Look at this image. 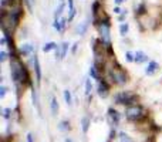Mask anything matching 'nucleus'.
<instances>
[{
    "label": "nucleus",
    "instance_id": "obj_31",
    "mask_svg": "<svg viewBox=\"0 0 162 142\" xmlns=\"http://www.w3.org/2000/svg\"><path fill=\"white\" fill-rule=\"evenodd\" d=\"M6 60H7V53H6V51H2V53H0V61L4 63Z\"/></svg>",
    "mask_w": 162,
    "mask_h": 142
},
{
    "label": "nucleus",
    "instance_id": "obj_22",
    "mask_svg": "<svg viewBox=\"0 0 162 142\" xmlns=\"http://www.w3.org/2000/svg\"><path fill=\"white\" fill-rule=\"evenodd\" d=\"M32 99H33V104L34 107H37L38 108V97H37V90L32 85Z\"/></svg>",
    "mask_w": 162,
    "mask_h": 142
},
{
    "label": "nucleus",
    "instance_id": "obj_14",
    "mask_svg": "<svg viewBox=\"0 0 162 142\" xmlns=\"http://www.w3.org/2000/svg\"><path fill=\"white\" fill-rule=\"evenodd\" d=\"M58 129L60 131H63V132H67V131H70L71 129V126H70V121H67V120H63V121H60L58 122Z\"/></svg>",
    "mask_w": 162,
    "mask_h": 142
},
{
    "label": "nucleus",
    "instance_id": "obj_11",
    "mask_svg": "<svg viewBox=\"0 0 162 142\" xmlns=\"http://www.w3.org/2000/svg\"><path fill=\"white\" fill-rule=\"evenodd\" d=\"M88 24H90V20L87 19L86 22H82L81 24H78V26L76 27V33L80 34V36H82V34L87 31V28H88Z\"/></svg>",
    "mask_w": 162,
    "mask_h": 142
},
{
    "label": "nucleus",
    "instance_id": "obj_6",
    "mask_svg": "<svg viewBox=\"0 0 162 142\" xmlns=\"http://www.w3.org/2000/svg\"><path fill=\"white\" fill-rule=\"evenodd\" d=\"M97 93L101 98H107L108 94H110V85L105 80H100L98 81V88H97Z\"/></svg>",
    "mask_w": 162,
    "mask_h": 142
},
{
    "label": "nucleus",
    "instance_id": "obj_13",
    "mask_svg": "<svg viewBox=\"0 0 162 142\" xmlns=\"http://www.w3.org/2000/svg\"><path fill=\"white\" fill-rule=\"evenodd\" d=\"M145 61H148V55L145 54V53H142V51H136L135 53V63H145Z\"/></svg>",
    "mask_w": 162,
    "mask_h": 142
},
{
    "label": "nucleus",
    "instance_id": "obj_19",
    "mask_svg": "<svg viewBox=\"0 0 162 142\" xmlns=\"http://www.w3.org/2000/svg\"><path fill=\"white\" fill-rule=\"evenodd\" d=\"M68 47H70V44L67 43V41H64V43L60 44V51H61V60L65 57V54H67V51H68Z\"/></svg>",
    "mask_w": 162,
    "mask_h": 142
},
{
    "label": "nucleus",
    "instance_id": "obj_36",
    "mask_svg": "<svg viewBox=\"0 0 162 142\" xmlns=\"http://www.w3.org/2000/svg\"><path fill=\"white\" fill-rule=\"evenodd\" d=\"M124 1H127V0H114V3H115L117 6H118V4H122Z\"/></svg>",
    "mask_w": 162,
    "mask_h": 142
},
{
    "label": "nucleus",
    "instance_id": "obj_34",
    "mask_svg": "<svg viewBox=\"0 0 162 142\" xmlns=\"http://www.w3.org/2000/svg\"><path fill=\"white\" fill-rule=\"evenodd\" d=\"M122 11H124V10H121L118 6H117V7H114V13H115V14H119V13H122Z\"/></svg>",
    "mask_w": 162,
    "mask_h": 142
},
{
    "label": "nucleus",
    "instance_id": "obj_10",
    "mask_svg": "<svg viewBox=\"0 0 162 142\" xmlns=\"http://www.w3.org/2000/svg\"><path fill=\"white\" fill-rule=\"evenodd\" d=\"M19 51H20V54L22 55H28L34 51V47H33L32 44H22L20 49H19Z\"/></svg>",
    "mask_w": 162,
    "mask_h": 142
},
{
    "label": "nucleus",
    "instance_id": "obj_29",
    "mask_svg": "<svg viewBox=\"0 0 162 142\" xmlns=\"http://www.w3.org/2000/svg\"><path fill=\"white\" fill-rule=\"evenodd\" d=\"M125 60L128 61V63H132V61H135V54H132L131 51H127V53H125Z\"/></svg>",
    "mask_w": 162,
    "mask_h": 142
},
{
    "label": "nucleus",
    "instance_id": "obj_1",
    "mask_svg": "<svg viewBox=\"0 0 162 142\" xmlns=\"http://www.w3.org/2000/svg\"><path fill=\"white\" fill-rule=\"evenodd\" d=\"M24 64L19 58H13L10 63V75L13 82L16 84L17 87H20V84H23L24 80Z\"/></svg>",
    "mask_w": 162,
    "mask_h": 142
},
{
    "label": "nucleus",
    "instance_id": "obj_21",
    "mask_svg": "<svg viewBox=\"0 0 162 142\" xmlns=\"http://www.w3.org/2000/svg\"><path fill=\"white\" fill-rule=\"evenodd\" d=\"M98 68L97 66L94 64V66L90 67V75H91V78H94V80H100V75H98Z\"/></svg>",
    "mask_w": 162,
    "mask_h": 142
},
{
    "label": "nucleus",
    "instance_id": "obj_25",
    "mask_svg": "<svg viewBox=\"0 0 162 142\" xmlns=\"http://www.w3.org/2000/svg\"><path fill=\"white\" fill-rule=\"evenodd\" d=\"M98 9H100V3H98V1H94V3H92V14H94V22L97 20Z\"/></svg>",
    "mask_w": 162,
    "mask_h": 142
},
{
    "label": "nucleus",
    "instance_id": "obj_32",
    "mask_svg": "<svg viewBox=\"0 0 162 142\" xmlns=\"http://www.w3.org/2000/svg\"><path fill=\"white\" fill-rule=\"evenodd\" d=\"M68 10H70V13L76 10L74 9V0H68Z\"/></svg>",
    "mask_w": 162,
    "mask_h": 142
},
{
    "label": "nucleus",
    "instance_id": "obj_24",
    "mask_svg": "<svg viewBox=\"0 0 162 142\" xmlns=\"http://www.w3.org/2000/svg\"><path fill=\"white\" fill-rule=\"evenodd\" d=\"M11 114H13L11 108H2V115H3V118H6V120H10Z\"/></svg>",
    "mask_w": 162,
    "mask_h": 142
},
{
    "label": "nucleus",
    "instance_id": "obj_2",
    "mask_svg": "<svg viewBox=\"0 0 162 142\" xmlns=\"http://www.w3.org/2000/svg\"><path fill=\"white\" fill-rule=\"evenodd\" d=\"M98 31H100V36H101V44H103L105 49L111 47V36H110V30H111V23H110V19H101L100 22L97 23Z\"/></svg>",
    "mask_w": 162,
    "mask_h": 142
},
{
    "label": "nucleus",
    "instance_id": "obj_37",
    "mask_svg": "<svg viewBox=\"0 0 162 142\" xmlns=\"http://www.w3.org/2000/svg\"><path fill=\"white\" fill-rule=\"evenodd\" d=\"M112 138H115V131L111 129V132H110V139H112Z\"/></svg>",
    "mask_w": 162,
    "mask_h": 142
},
{
    "label": "nucleus",
    "instance_id": "obj_16",
    "mask_svg": "<svg viewBox=\"0 0 162 142\" xmlns=\"http://www.w3.org/2000/svg\"><path fill=\"white\" fill-rule=\"evenodd\" d=\"M57 47H58V46L54 43V41H49V43H46L43 46V51H44V53H50L51 50H56Z\"/></svg>",
    "mask_w": 162,
    "mask_h": 142
},
{
    "label": "nucleus",
    "instance_id": "obj_20",
    "mask_svg": "<svg viewBox=\"0 0 162 142\" xmlns=\"http://www.w3.org/2000/svg\"><path fill=\"white\" fill-rule=\"evenodd\" d=\"M64 101L65 104L68 105H73V97H71V91L70 90H64Z\"/></svg>",
    "mask_w": 162,
    "mask_h": 142
},
{
    "label": "nucleus",
    "instance_id": "obj_7",
    "mask_svg": "<svg viewBox=\"0 0 162 142\" xmlns=\"http://www.w3.org/2000/svg\"><path fill=\"white\" fill-rule=\"evenodd\" d=\"M108 118H110V124L112 126H117L119 124V112L117 109L114 108L108 109Z\"/></svg>",
    "mask_w": 162,
    "mask_h": 142
},
{
    "label": "nucleus",
    "instance_id": "obj_8",
    "mask_svg": "<svg viewBox=\"0 0 162 142\" xmlns=\"http://www.w3.org/2000/svg\"><path fill=\"white\" fill-rule=\"evenodd\" d=\"M33 64H34V71H36V81L37 84L41 82V67H40V61L36 54L33 55Z\"/></svg>",
    "mask_w": 162,
    "mask_h": 142
},
{
    "label": "nucleus",
    "instance_id": "obj_27",
    "mask_svg": "<svg viewBox=\"0 0 162 142\" xmlns=\"http://www.w3.org/2000/svg\"><path fill=\"white\" fill-rule=\"evenodd\" d=\"M53 27L56 28L57 31H60V33H63V24H61V20H54Z\"/></svg>",
    "mask_w": 162,
    "mask_h": 142
},
{
    "label": "nucleus",
    "instance_id": "obj_15",
    "mask_svg": "<svg viewBox=\"0 0 162 142\" xmlns=\"http://www.w3.org/2000/svg\"><path fill=\"white\" fill-rule=\"evenodd\" d=\"M50 108H51V115L56 117L58 114V101L56 98H51V102H50Z\"/></svg>",
    "mask_w": 162,
    "mask_h": 142
},
{
    "label": "nucleus",
    "instance_id": "obj_5",
    "mask_svg": "<svg viewBox=\"0 0 162 142\" xmlns=\"http://www.w3.org/2000/svg\"><path fill=\"white\" fill-rule=\"evenodd\" d=\"M108 75L111 78V82L112 84H117V85H124L125 82L128 81V75L122 68H114V70L108 71Z\"/></svg>",
    "mask_w": 162,
    "mask_h": 142
},
{
    "label": "nucleus",
    "instance_id": "obj_17",
    "mask_svg": "<svg viewBox=\"0 0 162 142\" xmlns=\"http://www.w3.org/2000/svg\"><path fill=\"white\" fill-rule=\"evenodd\" d=\"M118 141L119 142H135L134 139H132L128 134H125V132H119L118 134Z\"/></svg>",
    "mask_w": 162,
    "mask_h": 142
},
{
    "label": "nucleus",
    "instance_id": "obj_40",
    "mask_svg": "<svg viewBox=\"0 0 162 142\" xmlns=\"http://www.w3.org/2000/svg\"><path fill=\"white\" fill-rule=\"evenodd\" d=\"M60 1H61V3H63V0H60Z\"/></svg>",
    "mask_w": 162,
    "mask_h": 142
},
{
    "label": "nucleus",
    "instance_id": "obj_26",
    "mask_svg": "<svg viewBox=\"0 0 162 142\" xmlns=\"http://www.w3.org/2000/svg\"><path fill=\"white\" fill-rule=\"evenodd\" d=\"M145 11H146V7H145V4L142 3V4H140L138 7H136V16H142V14H145Z\"/></svg>",
    "mask_w": 162,
    "mask_h": 142
},
{
    "label": "nucleus",
    "instance_id": "obj_35",
    "mask_svg": "<svg viewBox=\"0 0 162 142\" xmlns=\"http://www.w3.org/2000/svg\"><path fill=\"white\" fill-rule=\"evenodd\" d=\"M27 142H34V139H33V134H27Z\"/></svg>",
    "mask_w": 162,
    "mask_h": 142
},
{
    "label": "nucleus",
    "instance_id": "obj_23",
    "mask_svg": "<svg viewBox=\"0 0 162 142\" xmlns=\"http://www.w3.org/2000/svg\"><path fill=\"white\" fill-rule=\"evenodd\" d=\"M128 30H130V24H128V23H122V24L119 26V34H121V36H125V34L128 33Z\"/></svg>",
    "mask_w": 162,
    "mask_h": 142
},
{
    "label": "nucleus",
    "instance_id": "obj_28",
    "mask_svg": "<svg viewBox=\"0 0 162 142\" xmlns=\"http://www.w3.org/2000/svg\"><path fill=\"white\" fill-rule=\"evenodd\" d=\"M92 91V84H91V80H86V94L90 95Z\"/></svg>",
    "mask_w": 162,
    "mask_h": 142
},
{
    "label": "nucleus",
    "instance_id": "obj_3",
    "mask_svg": "<svg viewBox=\"0 0 162 142\" xmlns=\"http://www.w3.org/2000/svg\"><path fill=\"white\" fill-rule=\"evenodd\" d=\"M125 117L128 121H132V122H138V121L144 120L146 117L145 109L142 105H131V107H127L125 109Z\"/></svg>",
    "mask_w": 162,
    "mask_h": 142
},
{
    "label": "nucleus",
    "instance_id": "obj_4",
    "mask_svg": "<svg viewBox=\"0 0 162 142\" xmlns=\"http://www.w3.org/2000/svg\"><path fill=\"white\" fill-rule=\"evenodd\" d=\"M136 99H138V97L135 94L128 93V91H121V93L114 95V102L118 105H128V107H131V105H135L134 102Z\"/></svg>",
    "mask_w": 162,
    "mask_h": 142
},
{
    "label": "nucleus",
    "instance_id": "obj_30",
    "mask_svg": "<svg viewBox=\"0 0 162 142\" xmlns=\"http://www.w3.org/2000/svg\"><path fill=\"white\" fill-rule=\"evenodd\" d=\"M7 91H9V90H7V87L2 85V87H0V98H4L6 94H7Z\"/></svg>",
    "mask_w": 162,
    "mask_h": 142
},
{
    "label": "nucleus",
    "instance_id": "obj_33",
    "mask_svg": "<svg viewBox=\"0 0 162 142\" xmlns=\"http://www.w3.org/2000/svg\"><path fill=\"white\" fill-rule=\"evenodd\" d=\"M125 16H127V10H124V11H122V13H121V14H119L118 20H119V22H122V20H124V19H125Z\"/></svg>",
    "mask_w": 162,
    "mask_h": 142
},
{
    "label": "nucleus",
    "instance_id": "obj_9",
    "mask_svg": "<svg viewBox=\"0 0 162 142\" xmlns=\"http://www.w3.org/2000/svg\"><path fill=\"white\" fill-rule=\"evenodd\" d=\"M158 70H159V64H158L157 61H149L145 68V74L146 75H154Z\"/></svg>",
    "mask_w": 162,
    "mask_h": 142
},
{
    "label": "nucleus",
    "instance_id": "obj_39",
    "mask_svg": "<svg viewBox=\"0 0 162 142\" xmlns=\"http://www.w3.org/2000/svg\"><path fill=\"white\" fill-rule=\"evenodd\" d=\"M64 142H73V139H71V138H68V137H67V138H65V139H64Z\"/></svg>",
    "mask_w": 162,
    "mask_h": 142
},
{
    "label": "nucleus",
    "instance_id": "obj_18",
    "mask_svg": "<svg viewBox=\"0 0 162 142\" xmlns=\"http://www.w3.org/2000/svg\"><path fill=\"white\" fill-rule=\"evenodd\" d=\"M64 3H60V6L56 9V11H54V20H60V17H61V14H63V10H64Z\"/></svg>",
    "mask_w": 162,
    "mask_h": 142
},
{
    "label": "nucleus",
    "instance_id": "obj_12",
    "mask_svg": "<svg viewBox=\"0 0 162 142\" xmlns=\"http://www.w3.org/2000/svg\"><path fill=\"white\" fill-rule=\"evenodd\" d=\"M90 125H91V121L88 117H84L81 120V129H82V134H87L88 129H90Z\"/></svg>",
    "mask_w": 162,
    "mask_h": 142
},
{
    "label": "nucleus",
    "instance_id": "obj_38",
    "mask_svg": "<svg viewBox=\"0 0 162 142\" xmlns=\"http://www.w3.org/2000/svg\"><path fill=\"white\" fill-rule=\"evenodd\" d=\"M77 46H78V43H76L74 46H73V53H76L77 51Z\"/></svg>",
    "mask_w": 162,
    "mask_h": 142
}]
</instances>
